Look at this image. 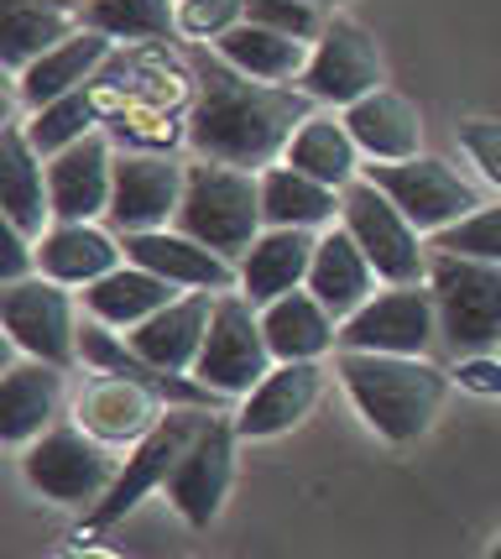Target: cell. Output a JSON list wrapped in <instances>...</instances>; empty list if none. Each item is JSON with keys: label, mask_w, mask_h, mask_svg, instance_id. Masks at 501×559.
Listing matches in <instances>:
<instances>
[{"label": "cell", "mask_w": 501, "mask_h": 559, "mask_svg": "<svg viewBox=\"0 0 501 559\" xmlns=\"http://www.w3.org/2000/svg\"><path fill=\"white\" fill-rule=\"evenodd\" d=\"M193 110H189V146L193 157L210 163H230V168L262 173L287 157L293 131L309 121L313 105L298 84H262L236 73L225 58H204L193 63Z\"/></svg>", "instance_id": "6da1fadb"}, {"label": "cell", "mask_w": 501, "mask_h": 559, "mask_svg": "<svg viewBox=\"0 0 501 559\" xmlns=\"http://www.w3.org/2000/svg\"><path fill=\"white\" fill-rule=\"evenodd\" d=\"M334 382L345 388L360 424L386 444H413L429 435L454 388V377L429 356H377V350H334Z\"/></svg>", "instance_id": "7a4b0ae2"}, {"label": "cell", "mask_w": 501, "mask_h": 559, "mask_svg": "<svg viewBox=\"0 0 501 559\" xmlns=\"http://www.w3.org/2000/svg\"><path fill=\"white\" fill-rule=\"evenodd\" d=\"M178 225H183L189 236H199L204 246H215L219 257L240 262V257L251 251V241L266 230L262 173L230 168V163H210V157H193Z\"/></svg>", "instance_id": "3957f363"}, {"label": "cell", "mask_w": 501, "mask_h": 559, "mask_svg": "<svg viewBox=\"0 0 501 559\" xmlns=\"http://www.w3.org/2000/svg\"><path fill=\"white\" fill-rule=\"evenodd\" d=\"M219 414H225V408H219ZM204 418H210V408H172V414H167L152 435L136 439V444L120 455V471H116V481H110V491H105L95 508L84 512V523H79V534H73V538L105 534V528L126 523V518L142 508L152 491H167V481H172L178 461L189 455V444L199 439V429H204Z\"/></svg>", "instance_id": "277c9868"}, {"label": "cell", "mask_w": 501, "mask_h": 559, "mask_svg": "<svg viewBox=\"0 0 501 559\" xmlns=\"http://www.w3.org/2000/svg\"><path fill=\"white\" fill-rule=\"evenodd\" d=\"M116 471H120L116 450L99 444L90 429H79L73 418H58L48 435L22 444V481L43 502H58V508L90 512L110 491Z\"/></svg>", "instance_id": "5b68a950"}, {"label": "cell", "mask_w": 501, "mask_h": 559, "mask_svg": "<svg viewBox=\"0 0 501 559\" xmlns=\"http://www.w3.org/2000/svg\"><path fill=\"white\" fill-rule=\"evenodd\" d=\"M0 330L11 350L37 356L52 366H79V335H84V298L43 272L22 283H0Z\"/></svg>", "instance_id": "8992f818"}, {"label": "cell", "mask_w": 501, "mask_h": 559, "mask_svg": "<svg viewBox=\"0 0 501 559\" xmlns=\"http://www.w3.org/2000/svg\"><path fill=\"white\" fill-rule=\"evenodd\" d=\"M429 288L439 304V335L454 356L470 350H501V267L433 251L429 257Z\"/></svg>", "instance_id": "52a82bcc"}, {"label": "cell", "mask_w": 501, "mask_h": 559, "mask_svg": "<svg viewBox=\"0 0 501 559\" xmlns=\"http://www.w3.org/2000/svg\"><path fill=\"white\" fill-rule=\"evenodd\" d=\"M339 225L356 236V246L371 257L382 283H429V236L397 210V199L377 189L366 173L339 194Z\"/></svg>", "instance_id": "ba28073f"}, {"label": "cell", "mask_w": 501, "mask_h": 559, "mask_svg": "<svg viewBox=\"0 0 501 559\" xmlns=\"http://www.w3.org/2000/svg\"><path fill=\"white\" fill-rule=\"evenodd\" d=\"M272 366H277V356H272V345H266L262 309H257L246 293H219L193 377L210 392H219L225 403H240Z\"/></svg>", "instance_id": "9c48e42d"}, {"label": "cell", "mask_w": 501, "mask_h": 559, "mask_svg": "<svg viewBox=\"0 0 501 559\" xmlns=\"http://www.w3.org/2000/svg\"><path fill=\"white\" fill-rule=\"evenodd\" d=\"M366 178L397 199V210L429 241L439 230H450L454 219H465L470 210L486 204L476 178H465L450 157H433V152H418V157H403V163H366Z\"/></svg>", "instance_id": "30bf717a"}, {"label": "cell", "mask_w": 501, "mask_h": 559, "mask_svg": "<svg viewBox=\"0 0 501 559\" xmlns=\"http://www.w3.org/2000/svg\"><path fill=\"white\" fill-rule=\"evenodd\" d=\"M439 335V304L429 283H382L371 304L339 324V350H377V356H429Z\"/></svg>", "instance_id": "8fae6325"}, {"label": "cell", "mask_w": 501, "mask_h": 559, "mask_svg": "<svg viewBox=\"0 0 501 559\" xmlns=\"http://www.w3.org/2000/svg\"><path fill=\"white\" fill-rule=\"evenodd\" d=\"M386 84V58L377 48V37L356 22V16H339L334 11L324 37L313 43L309 69L298 79V90L324 105V110H350L356 99H366L371 90Z\"/></svg>", "instance_id": "7c38bea8"}, {"label": "cell", "mask_w": 501, "mask_h": 559, "mask_svg": "<svg viewBox=\"0 0 501 559\" xmlns=\"http://www.w3.org/2000/svg\"><path fill=\"white\" fill-rule=\"evenodd\" d=\"M246 444L230 414H210L199 439L189 444V455L178 461L172 481H167V502L189 528H210L236 487V450Z\"/></svg>", "instance_id": "4fadbf2b"}, {"label": "cell", "mask_w": 501, "mask_h": 559, "mask_svg": "<svg viewBox=\"0 0 501 559\" xmlns=\"http://www.w3.org/2000/svg\"><path fill=\"white\" fill-rule=\"evenodd\" d=\"M183 189H189V163L167 157V152H146L131 146L116 157V194H110V225L120 236H142V230H163L178 225L183 210Z\"/></svg>", "instance_id": "5bb4252c"}, {"label": "cell", "mask_w": 501, "mask_h": 559, "mask_svg": "<svg viewBox=\"0 0 501 559\" xmlns=\"http://www.w3.org/2000/svg\"><path fill=\"white\" fill-rule=\"evenodd\" d=\"M330 388V366L324 361H277L257 388L236 403V429L246 444L293 435L303 418L319 408V397Z\"/></svg>", "instance_id": "9a60e30c"}, {"label": "cell", "mask_w": 501, "mask_h": 559, "mask_svg": "<svg viewBox=\"0 0 501 559\" xmlns=\"http://www.w3.org/2000/svg\"><path fill=\"white\" fill-rule=\"evenodd\" d=\"M172 414L157 388L146 382H131V377H105V371H90V382L73 392V424L90 429L99 444L110 450H131L136 439H146L163 418Z\"/></svg>", "instance_id": "2e32d148"}, {"label": "cell", "mask_w": 501, "mask_h": 559, "mask_svg": "<svg viewBox=\"0 0 501 559\" xmlns=\"http://www.w3.org/2000/svg\"><path fill=\"white\" fill-rule=\"evenodd\" d=\"M126 257L136 267L157 272L178 293H236V262L219 257L215 246H204L199 236H189L183 225L126 236Z\"/></svg>", "instance_id": "e0dca14e"}, {"label": "cell", "mask_w": 501, "mask_h": 559, "mask_svg": "<svg viewBox=\"0 0 501 559\" xmlns=\"http://www.w3.org/2000/svg\"><path fill=\"white\" fill-rule=\"evenodd\" d=\"M126 262V236L110 219H52L37 241V272L63 288H95Z\"/></svg>", "instance_id": "ac0fdd59"}, {"label": "cell", "mask_w": 501, "mask_h": 559, "mask_svg": "<svg viewBox=\"0 0 501 559\" xmlns=\"http://www.w3.org/2000/svg\"><path fill=\"white\" fill-rule=\"evenodd\" d=\"M116 142L110 131H90L84 142L63 146L48 157V189H52V219H105L110 194H116Z\"/></svg>", "instance_id": "d6986e66"}, {"label": "cell", "mask_w": 501, "mask_h": 559, "mask_svg": "<svg viewBox=\"0 0 501 559\" xmlns=\"http://www.w3.org/2000/svg\"><path fill=\"white\" fill-rule=\"evenodd\" d=\"M63 403H69V366L37 361V356L11 361L0 382V439L16 450L32 444L63 418Z\"/></svg>", "instance_id": "ffe728a7"}, {"label": "cell", "mask_w": 501, "mask_h": 559, "mask_svg": "<svg viewBox=\"0 0 501 559\" xmlns=\"http://www.w3.org/2000/svg\"><path fill=\"white\" fill-rule=\"evenodd\" d=\"M0 215L11 230L43 241L52 225V189H48V157L32 146L22 121L0 131Z\"/></svg>", "instance_id": "44dd1931"}, {"label": "cell", "mask_w": 501, "mask_h": 559, "mask_svg": "<svg viewBox=\"0 0 501 559\" xmlns=\"http://www.w3.org/2000/svg\"><path fill=\"white\" fill-rule=\"evenodd\" d=\"M313 246H319V230L266 225L262 236L251 241V251L236 262V293H246L257 309H266V304H277L283 293L309 288Z\"/></svg>", "instance_id": "7402d4cb"}, {"label": "cell", "mask_w": 501, "mask_h": 559, "mask_svg": "<svg viewBox=\"0 0 501 559\" xmlns=\"http://www.w3.org/2000/svg\"><path fill=\"white\" fill-rule=\"evenodd\" d=\"M110 58H116V43H110L105 32H95V26H79L69 43L48 48L37 63H26V69L16 73V99H22L26 110H43L52 99L95 84L99 69H105Z\"/></svg>", "instance_id": "603a6c76"}, {"label": "cell", "mask_w": 501, "mask_h": 559, "mask_svg": "<svg viewBox=\"0 0 501 559\" xmlns=\"http://www.w3.org/2000/svg\"><path fill=\"white\" fill-rule=\"evenodd\" d=\"M215 298L219 293H178L167 309H157L146 324H136L126 341L136 345L152 366L178 371V377H193L199 350H204V335H210V319H215Z\"/></svg>", "instance_id": "cb8c5ba5"}, {"label": "cell", "mask_w": 501, "mask_h": 559, "mask_svg": "<svg viewBox=\"0 0 501 559\" xmlns=\"http://www.w3.org/2000/svg\"><path fill=\"white\" fill-rule=\"evenodd\" d=\"M382 288V277L371 267V257L356 246V236L345 225H330L319 230V246H313V267H309V293L330 309L339 324L356 314L360 304H371Z\"/></svg>", "instance_id": "d4e9b609"}, {"label": "cell", "mask_w": 501, "mask_h": 559, "mask_svg": "<svg viewBox=\"0 0 501 559\" xmlns=\"http://www.w3.org/2000/svg\"><path fill=\"white\" fill-rule=\"evenodd\" d=\"M356 146L366 152V163H403L424 152V110L403 95V90H371L366 99H356L350 110H339Z\"/></svg>", "instance_id": "484cf974"}, {"label": "cell", "mask_w": 501, "mask_h": 559, "mask_svg": "<svg viewBox=\"0 0 501 559\" xmlns=\"http://www.w3.org/2000/svg\"><path fill=\"white\" fill-rule=\"evenodd\" d=\"M84 26V0H0V63L22 73Z\"/></svg>", "instance_id": "4316f807"}, {"label": "cell", "mask_w": 501, "mask_h": 559, "mask_svg": "<svg viewBox=\"0 0 501 559\" xmlns=\"http://www.w3.org/2000/svg\"><path fill=\"white\" fill-rule=\"evenodd\" d=\"M283 163H293L298 173H309V178H319V183H330V189H339V194H345L360 173H366V152L356 146V136H350L345 116L319 105L309 121L293 131Z\"/></svg>", "instance_id": "83f0119b"}, {"label": "cell", "mask_w": 501, "mask_h": 559, "mask_svg": "<svg viewBox=\"0 0 501 559\" xmlns=\"http://www.w3.org/2000/svg\"><path fill=\"white\" fill-rule=\"evenodd\" d=\"M215 58H225L236 73L246 79H262V84H298L303 69H309V52L313 43H298V37H287L277 26H262V22H246L230 26L219 43H210Z\"/></svg>", "instance_id": "f1b7e54d"}, {"label": "cell", "mask_w": 501, "mask_h": 559, "mask_svg": "<svg viewBox=\"0 0 501 559\" xmlns=\"http://www.w3.org/2000/svg\"><path fill=\"white\" fill-rule=\"evenodd\" d=\"M262 330L277 361H324V356L339 350V319L309 288L283 293L277 304H266Z\"/></svg>", "instance_id": "f546056e"}, {"label": "cell", "mask_w": 501, "mask_h": 559, "mask_svg": "<svg viewBox=\"0 0 501 559\" xmlns=\"http://www.w3.org/2000/svg\"><path fill=\"white\" fill-rule=\"evenodd\" d=\"M79 298H84V314H90V319L110 324V330H120V335H131V330H136V324H146L157 309H167V304L178 298V288H172V283H163L157 272L136 267V262L126 257L110 277H99L95 288H84Z\"/></svg>", "instance_id": "4dcf8cb0"}, {"label": "cell", "mask_w": 501, "mask_h": 559, "mask_svg": "<svg viewBox=\"0 0 501 559\" xmlns=\"http://www.w3.org/2000/svg\"><path fill=\"white\" fill-rule=\"evenodd\" d=\"M262 215L283 230H330L339 225V189L298 173L293 163H272L262 168Z\"/></svg>", "instance_id": "1f68e13d"}, {"label": "cell", "mask_w": 501, "mask_h": 559, "mask_svg": "<svg viewBox=\"0 0 501 559\" xmlns=\"http://www.w3.org/2000/svg\"><path fill=\"white\" fill-rule=\"evenodd\" d=\"M22 126L43 157H58L63 146L84 142L90 131H105V84L95 79V84H84V90L43 105V110H26Z\"/></svg>", "instance_id": "d6a6232c"}, {"label": "cell", "mask_w": 501, "mask_h": 559, "mask_svg": "<svg viewBox=\"0 0 501 559\" xmlns=\"http://www.w3.org/2000/svg\"><path fill=\"white\" fill-rule=\"evenodd\" d=\"M84 26L110 43H167L178 37V0H84Z\"/></svg>", "instance_id": "836d02e7"}, {"label": "cell", "mask_w": 501, "mask_h": 559, "mask_svg": "<svg viewBox=\"0 0 501 559\" xmlns=\"http://www.w3.org/2000/svg\"><path fill=\"white\" fill-rule=\"evenodd\" d=\"M433 251H454V257H476V262H497L501 267V199L470 210L465 219H454L450 230L433 236Z\"/></svg>", "instance_id": "e575fe53"}, {"label": "cell", "mask_w": 501, "mask_h": 559, "mask_svg": "<svg viewBox=\"0 0 501 559\" xmlns=\"http://www.w3.org/2000/svg\"><path fill=\"white\" fill-rule=\"evenodd\" d=\"M454 142H460V157L476 168V178L501 199V121L497 116H465L454 126Z\"/></svg>", "instance_id": "d590c367"}, {"label": "cell", "mask_w": 501, "mask_h": 559, "mask_svg": "<svg viewBox=\"0 0 501 559\" xmlns=\"http://www.w3.org/2000/svg\"><path fill=\"white\" fill-rule=\"evenodd\" d=\"M246 16L262 26H277V32L298 37V43H319L334 11L313 5V0H246Z\"/></svg>", "instance_id": "8d00e7d4"}, {"label": "cell", "mask_w": 501, "mask_h": 559, "mask_svg": "<svg viewBox=\"0 0 501 559\" xmlns=\"http://www.w3.org/2000/svg\"><path fill=\"white\" fill-rule=\"evenodd\" d=\"M240 22H246V0H178V37H189L199 48L219 43Z\"/></svg>", "instance_id": "74e56055"}, {"label": "cell", "mask_w": 501, "mask_h": 559, "mask_svg": "<svg viewBox=\"0 0 501 559\" xmlns=\"http://www.w3.org/2000/svg\"><path fill=\"white\" fill-rule=\"evenodd\" d=\"M450 377H454V388L470 392V397H501V350H470V356H454Z\"/></svg>", "instance_id": "f35d334b"}, {"label": "cell", "mask_w": 501, "mask_h": 559, "mask_svg": "<svg viewBox=\"0 0 501 559\" xmlns=\"http://www.w3.org/2000/svg\"><path fill=\"white\" fill-rule=\"evenodd\" d=\"M58 559H120V555L116 549H105V544H95V538H73Z\"/></svg>", "instance_id": "ab89813d"}, {"label": "cell", "mask_w": 501, "mask_h": 559, "mask_svg": "<svg viewBox=\"0 0 501 559\" xmlns=\"http://www.w3.org/2000/svg\"><path fill=\"white\" fill-rule=\"evenodd\" d=\"M486 559H501V538H497V544H491V555H486Z\"/></svg>", "instance_id": "60d3db41"}, {"label": "cell", "mask_w": 501, "mask_h": 559, "mask_svg": "<svg viewBox=\"0 0 501 559\" xmlns=\"http://www.w3.org/2000/svg\"><path fill=\"white\" fill-rule=\"evenodd\" d=\"M313 5H324V11H334V5H339V0H313Z\"/></svg>", "instance_id": "b9f144b4"}]
</instances>
